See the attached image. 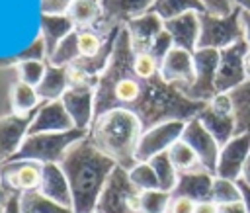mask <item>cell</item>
Segmentation results:
<instances>
[{
    "label": "cell",
    "instance_id": "4",
    "mask_svg": "<svg viewBox=\"0 0 250 213\" xmlns=\"http://www.w3.org/2000/svg\"><path fill=\"white\" fill-rule=\"evenodd\" d=\"M84 137H88V131H82L76 127L62 133L27 135L12 160H35L39 164H61L66 150Z\"/></svg>",
    "mask_w": 250,
    "mask_h": 213
},
{
    "label": "cell",
    "instance_id": "21",
    "mask_svg": "<svg viewBox=\"0 0 250 213\" xmlns=\"http://www.w3.org/2000/svg\"><path fill=\"white\" fill-rule=\"evenodd\" d=\"M39 192L45 197L72 209V192H70L68 180L61 168V164H43Z\"/></svg>",
    "mask_w": 250,
    "mask_h": 213
},
{
    "label": "cell",
    "instance_id": "12",
    "mask_svg": "<svg viewBox=\"0 0 250 213\" xmlns=\"http://www.w3.org/2000/svg\"><path fill=\"white\" fill-rule=\"evenodd\" d=\"M182 141H186L195 150L201 166L205 170H209L211 174H215L221 147L197 117L186 121V127H184V133H182Z\"/></svg>",
    "mask_w": 250,
    "mask_h": 213
},
{
    "label": "cell",
    "instance_id": "41",
    "mask_svg": "<svg viewBox=\"0 0 250 213\" xmlns=\"http://www.w3.org/2000/svg\"><path fill=\"white\" fill-rule=\"evenodd\" d=\"M195 201L184 195H172L170 205H168V213H193L195 211Z\"/></svg>",
    "mask_w": 250,
    "mask_h": 213
},
{
    "label": "cell",
    "instance_id": "52",
    "mask_svg": "<svg viewBox=\"0 0 250 213\" xmlns=\"http://www.w3.org/2000/svg\"><path fill=\"white\" fill-rule=\"evenodd\" d=\"M244 68H246V76H248V80H250V49H248L246 59H244Z\"/></svg>",
    "mask_w": 250,
    "mask_h": 213
},
{
    "label": "cell",
    "instance_id": "17",
    "mask_svg": "<svg viewBox=\"0 0 250 213\" xmlns=\"http://www.w3.org/2000/svg\"><path fill=\"white\" fill-rule=\"evenodd\" d=\"M74 129V123L70 115L66 113L64 106L61 100L57 102H43L29 125L27 135H37V133H62Z\"/></svg>",
    "mask_w": 250,
    "mask_h": 213
},
{
    "label": "cell",
    "instance_id": "29",
    "mask_svg": "<svg viewBox=\"0 0 250 213\" xmlns=\"http://www.w3.org/2000/svg\"><path fill=\"white\" fill-rule=\"evenodd\" d=\"M168 156H170L174 168L178 170V174H182V172H191V170H197V168H203L201 162H199V158H197V154H195V150H193L186 141H182V139L176 141V143L170 147Z\"/></svg>",
    "mask_w": 250,
    "mask_h": 213
},
{
    "label": "cell",
    "instance_id": "25",
    "mask_svg": "<svg viewBox=\"0 0 250 213\" xmlns=\"http://www.w3.org/2000/svg\"><path fill=\"white\" fill-rule=\"evenodd\" d=\"M104 14V0H74L66 12L76 29L96 27Z\"/></svg>",
    "mask_w": 250,
    "mask_h": 213
},
{
    "label": "cell",
    "instance_id": "39",
    "mask_svg": "<svg viewBox=\"0 0 250 213\" xmlns=\"http://www.w3.org/2000/svg\"><path fill=\"white\" fill-rule=\"evenodd\" d=\"M133 70L137 76L150 80L160 74V63L146 51V53H135L133 57Z\"/></svg>",
    "mask_w": 250,
    "mask_h": 213
},
{
    "label": "cell",
    "instance_id": "27",
    "mask_svg": "<svg viewBox=\"0 0 250 213\" xmlns=\"http://www.w3.org/2000/svg\"><path fill=\"white\" fill-rule=\"evenodd\" d=\"M148 12H154L164 21H168V20H174V18L188 14V12L203 14L207 10H205V4L201 0H154Z\"/></svg>",
    "mask_w": 250,
    "mask_h": 213
},
{
    "label": "cell",
    "instance_id": "33",
    "mask_svg": "<svg viewBox=\"0 0 250 213\" xmlns=\"http://www.w3.org/2000/svg\"><path fill=\"white\" fill-rule=\"evenodd\" d=\"M78 31V49H80V57H94L98 55L109 33H102L98 27H86V29H76Z\"/></svg>",
    "mask_w": 250,
    "mask_h": 213
},
{
    "label": "cell",
    "instance_id": "32",
    "mask_svg": "<svg viewBox=\"0 0 250 213\" xmlns=\"http://www.w3.org/2000/svg\"><path fill=\"white\" fill-rule=\"evenodd\" d=\"M80 59V49H78V31L74 29L68 37H64L59 47L53 51V55L47 59L49 64L55 66H70L74 61Z\"/></svg>",
    "mask_w": 250,
    "mask_h": 213
},
{
    "label": "cell",
    "instance_id": "45",
    "mask_svg": "<svg viewBox=\"0 0 250 213\" xmlns=\"http://www.w3.org/2000/svg\"><path fill=\"white\" fill-rule=\"evenodd\" d=\"M2 213H21L20 209V195H8L6 201H4V207H2Z\"/></svg>",
    "mask_w": 250,
    "mask_h": 213
},
{
    "label": "cell",
    "instance_id": "10",
    "mask_svg": "<svg viewBox=\"0 0 250 213\" xmlns=\"http://www.w3.org/2000/svg\"><path fill=\"white\" fill-rule=\"evenodd\" d=\"M186 121H164L143 131L137 147V162H148L152 156L168 152L170 147L182 139Z\"/></svg>",
    "mask_w": 250,
    "mask_h": 213
},
{
    "label": "cell",
    "instance_id": "28",
    "mask_svg": "<svg viewBox=\"0 0 250 213\" xmlns=\"http://www.w3.org/2000/svg\"><path fill=\"white\" fill-rule=\"evenodd\" d=\"M20 209H21V213H74L70 207H64V205L45 197L39 190L21 193Z\"/></svg>",
    "mask_w": 250,
    "mask_h": 213
},
{
    "label": "cell",
    "instance_id": "13",
    "mask_svg": "<svg viewBox=\"0 0 250 213\" xmlns=\"http://www.w3.org/2000/svg\"><path fill=\"white\" fill-rule=\"evenodd\" d=\"M37 109L27 115L10 113V115L0 117V164L12 160L16 156V152L20 150V147L23 145V141L27 137L29 125H31Z\"/></svg>",
    "mask_w": 250,
    "mask_h": 213
},
{
    "label": "cell",
    "instance_id": "9",
    "mask_svg": "<svg viewBox=\"0 0 250 213\" xmlns=\"http://www.w3.org/2000/svg\"><path fill=\"white\" fill-rule=\"evenodd\" d=\"M43 164L35 160H8L0 164V184L6 195H21L39 190Z\"/></svg>",
    "mask_w": 250,
    "mask_h": 213
},
{
    "label": "cell",
    "instance_id": "54",
    "mask_svg": "<svg viewBox=\"0 0 250 213\" xmlns=\"http://www.w3.org/2000/svg\"><path fill=\"white\" fill-rule=\"evenodd\" d=\"M2 207H4V203H0V213H2Z\"/></svg>",
    "mask_w": 250,
    "mask_h": 213
},
{
    "label": "cell",
    "instance_id": "23",
    "mask_svg": "<svg viewBox=\"0 0 250 213\" xmlns=\"http://www.w3.org/2000/svg\"><path fill=\"white\" fill-rule=\"evenodd\" d=\"M74 29H76V25L72 23V20L66 14H41V29H39V35L45 41L47 59L53 55V51L59 47V43L64 37H68Z\"/></svg>",
    "mask_w": 250,
    "mask_h": 213
},
{
    "label": "cell",
    "instance_id": "49",
    "mask_svg": "<svg viewBox=\"0 0 250 213\" xmlns=\"http://www.w3.org/2000/svg\"><path fill=\"white\" fill-rule=\"evenodd\" d=\"M238 186H240V193H242V203L246 207V213H250V186L244 184L242 180H238Z\"/></svg>",
    "mask_w": 250,
    "mask_h": 213
},
{
    "label": "cell",
    "instance_id": "50",
    "mask_svg": "<svg viewBox=\"0 0 250 213\" xmlns=\"http://www.w3.org/2000/svg\"><path fill=\"white\" fill-rule=\"evenodd\" d=\"M240 180H242L244 184L250 186V156H248V160H246V164H244V168H242V176H240Z\"/></svg>",
    "mask_w": 250,
    "mask_h": 213
},
{
    "label": "cell",
    "instance_id": "2",
    "mask_svg": "<svg viewBox=\"0 0 250 213\" xmlns=\"http://www.w3.org/2000/svg\"><path fill=\"white\" fill-rule=\"evenodd\" d=\"M115 166L109 156L96 149L90 137L80 139L66 150L61 168L72 192L74 213H94L100 193Z\"/></svg>",
    "mask_w": 250,
    "mask_h": 213
},
{
    "label": "cell",
    "instance_id": "43",
    "mask_svg": "<svg viewBox=\"0 0 250 213\" xmlns=\"http://www.w3.org/2000/svg\"><path fill=\"white\" fill-rule=\"evenodd\" d=\"M209 107H213V109L219 111V113H234L232 96H230V94H217V96L209 102Z\"/></svg>",
    "mask_w": 250,
    "mask_h": 213
},
{
    "label": "cell",
    "instance_id": "22",
    "mask_svg": "<svg viewBox=\"0 0 250 213\" xmlns=\"http://www.w3.org/2000/svg\"><path fill=\"white\" fill-rule=\"evenodd\" d=\"M197 119L203 123V127L215 137V141L219 143V147L227 145L236 133V115L234 113H219L213 107H209V104L201 109V113L197 115Z\"/></svg>",
    "mask_w": 250,
    "mask_h": 213
},
{
    "label": "cell",
    "instance_id": "18",
    "mask_svg": "<svg viewBox=\"0 0 250 213\" xmlns=\"http://www.w3.org/2000/svg\"><path fill=\"white\" fill-rule=\"evenodd\" d=\"M164 29L170 33L174 47L189 51V53L197 51L199 33H201V23H199L197 12H188V14L174 18V20L164 21Z\"/></svg>",
    "mask_w": 250,
    "mask_h": 213
},
{
    "label": "cell",
    "instance_id": "44",
    "mask_svg": "<svg viewBox=\"0 0 250 213\" xmlns=\"http://www.w3.org/2000/svg\"><path fill=\"white\" fill-rule=\"evenodd\" d=\"M74 0H41V14H66Z\"/></svg>",
    "mask_w": 250,
    "mask_h": 213
},
{
    "label": "cell",
    "instance_id": "35",
    "mask_svg": "<svg viewBox=\"0 0 250 213\" xmlns=\"http://www.w3.org/2000/svg\"><path fill=\"white\" fill-rule=\"evenodd\" d=\"M129 178L133 182V186L139 192H150V190H160L158 186V178L152 170V166L148 162H137L131 170H129Z\"/></svg>",
    "mask_w": 250,
    "mask_h": 213
},
{
    "label": "cell",
    "instance_id": "55",
    "mask_svg": "<svg viewBox=\"0 0 250 213\" xmlns=\"http://www.w3.org/2000/svg\"><path fill=\"white\" fill-rule=\"evenodd\" d=\"M166 213H168V211H166Z\"/></svg>",
    "mask_w": 250,
    "mask_h": 213
},
{
    "label": "cell",
    "instance_id": "46",
    "mask_svg": "<svg viewBox=\"0 0 250 213\" xmlns=\"http://www.w3.org/2000/svg\"><path fill=\"white\" fill-rule=\"evenodd\" d=\"M193 213H219V205L213 201V199H207V201H199L195 205V211Z\"/></svg>",
    "mask_w": 250,
    "mask_h": 213
},
{
    "label": "cell",
    "instance_id": "19",
    "mask_svg": "<svg viewBox=\"0 0 250 213\" xmlns=\"http://www.w3.org/2000/svg\"><path fill=\"white\" fill-rule=\"evenodd\" d=\"M125 29L129 31L131 37V47L135 53H146L152 45V41L158 37V33L164 31V20L154 14V12H146L135 20H131Z\"/></svg>",
    "mask_w": 250,
    "mask_h": 213
},
{
    "label": "cell",
    "instance_id": "30",
    "mask_svg": "<svg viewBox=\"0 0 250 213\" xmlns=\"http://www.w3.org/2000/svg\"><path fill=\"white\" fill-rule=\"evenodd\" d=\"M148 164L152 166V170H154V174H156V178H158L160 190L172 193L174 188H176V184H178V176H180V174H178V170L174 168V164H172L168 152H162V154L152 156V158L148 160Z\"/></svg>",
    "mask_w": 250,
    "mask_h": 213
},
{
    "label": "cell",
    "instance_id": "40",
    "mask_svg": "<svg viewBox=\"0 0 250 213\" xmlns=\"http://www.w3.org/2000/svg\"><path fill=\"white\" fill-rule=\"evenodd\" d=\"M172 49H174V41H172L170 33L164 29V31H162V33H158V37L152 41V45H150L148 53H150L158 63H162V59H164Z\"/></svg>",
    "mask_w": 250,
    "mask_h": 213
},
{
    "label": "cell",
    "instance_id": "37",
    "mask_svg": "<svg viewBox=\"0 0 250 213\" xmlns=\"http://www.w3.org/2000/svg\"><path fill=\"white\" fill-rule=\"evenodd\" d=\"M172 193L164 190L141 192V213H166Z\"/></svg>",
    "mask_w": 250,
    "mask_h": 213
},
{
    "label": "cell",
    "instance_id": "48",
    "mask_svg": "<svg viewBox=\"0 0 250 213\" xmlns=\"http://www.w3.org/2000/svg\"><path fill=\"white\" fill-rule=\"evenodd\" d=\"M219 213H246V207L242 201L227 203V205H219Z\"/></svg>",
    "mask_w": 250,
    "mask_h": 213
},
{
    "label": "cell",
    "instance_id": "26",
    "mask_svg": "<svg viewBox=\"0 0 250 213\" xmlns=\"http://www.w3.org/2000/svg\"><path fill=\"white\" fill-rule=\"evenodd\" d=\"M41 98L37 94V90L25 82H14L10 88V107L12 113L16 115H27L31 111H35L41 106Z\"/></svg>",
    "mask_w": 250,
    "mask_h": 213
},
{
    "label": "cell",
    "instance_id": "8",
    "mask_svg": "<svg viewBox=\"0 0 250 213\" xmlns=\"http://www.w3.org/2000/svg\"><path fill=\"white\" fill-rule=\"evenodd\" d=\"M246 41H238L223 51H219V70H217V94H230L238 86H242L248 76L244 68V59L248 53Z\"/></svg>",
    "mask_w": 250,
    "mask_h": 213
},
{
    "label": "cell",
    "instance_id": "51",
    "mask_svg": "<svg viewBox=\"0 0 250 213\" xmlns=\"http://www.w3.org/2000/svg\"><path fill=\"white\" fill-rule=\"evenodd\" d=\"M232 4L244 12H250V0H232Z\"/></svg>",
    "mask_w": 250,
    "mask_h": 213
},
{
    "label": "cell",
    "instance_id": "11",
    "mask_svg": "<svg viewBox=\"0 0 250 213\" xmlns=\"http://www.w3.org/2000/svg\"><path fill=\"white\" fill-rule=\"evenodd\" d=\"M248 156H250V133L240 131L227 145L221 147L215 176L225 178V180H234V182L240 180L242 168Z\"/></svg>",
    "mask_w": 250,
    "mask_h": 213
},
{
    "label": "cell",
    "instance_id": "5",
    "mask_svg": "<svg viewBox=\"0 0 250 213\" xmlns=\"http://www.w3.org/2000/svg\"><path fill=\"white\" fill-rule=\"evenodd\" d=\"M94 213H141V192L133 186L125 168H113L100 193Z\"/></svg>",
    "mask_w": 250,
    "mask_h": 213
},
{
    "label": "cell",
    "instance_id": "7",
    "mask_svg": "<svg viewBox=\"0 0 250 213\" xmlns=\"http://www.w3.org/2000/svg\"><path fill=\"white\" fill-rule=\"evenodd\" d=\"M195 76L191 86L182 90V94L193 102L209 104L217 96V70H219V51L215 49H197L193 53Z\"/></svg>",
    "mask_w": 250,
    "mask_h": 213
},
{
    "label": "cell",
    "instance_id": "24",
    "mask_svg": "<svg viewBox=\"0 0 250 213\" xmlns=\"http://www.w3.org/2000/svg\"><path fill=\"white\" fill-rule=\"evenodd\" d=\"M70 80H68V66H55L47 63L45 76L41 84L35 88L41 102H57L62 98V94L68 90Z\"/></svg>",
    "mask_w": 250,
    "mask_h": 213
},
{
    "label": "cell",
    "instance_id": "53",
    "mask_svg": "<svg viewBox=\"0 0 250 213\" xmlns=\"http://www.w3.org/2000/svg\"><path fill=\"white\" fill-rule=\"evenodd\" d=\"M6 197H8V195H6V192L2 190V184H0V203H4V201H6Z\"/></svg>",
    "mask_w": 250,
    "mask_h": 213
},
{
    "label": "cell",
    "instance_id": "31",
    "mask_svg": "<svg viewBox=\"0 0 250 213\" xmlns=\"http://www.w3.org/2000/svg\"><path fill=\"white\" fill-rule=\"evenodd\" d=\"M234 102V115H236V127L238 133L246 131L250 133V80H246L242 86L230 92Z\"/></svg>",
    "mask_w": 250,
    "mask_h": 213
},
{
    "label": "cell",
    "instance_id": "20",
    "mask_svg": "<svg viewBox=\"0 0 250 213\" xmlns=\"http://www.w3.org/2000/svg\"><path fill=\"white\" fill-rule=\"evenodd\" d=\"M213 180L215 174H211L205 168H197L191 172H182L178 176V184L172 192V195H184L193 199L195 203L211 199V190H213Z\"/></svg>",
    "mask_w": 250,
    "mask_h": 213
},
{
    "label": "cell",
    "instance_id": "36",
    "mask_svg": "<svg viewBox=\"0 0 250 213\" xmlns=\"http://www.w3.org/2000/svg\"><path fill=\"white\" fill-rule=\"evenodd\" d=\"M25 61H45L47 63V47H45V41L41 35H37V39L25 51H21L14 57H8V59H0V66H16Z\"/></svg>",
    "mask_w": 250,
    "mask_h": 213
},
{
    "label": "cell",
    "instance_id": "1",
    "mask_svg": "<svg viewBox=\"0 0 250 213\" xmlns=\"http://www.w3.org/2000/svg\"><path fill=\"white\" fill-rule=\"evenodd\" d=\"M135 51L125 25L119 29L113 53L94 88V119L111 109H127L139 117L143 129L164 121H189L207 104L186 98L176 86L154 76L145 80L133 70Z\"/></svg>",
    "mask_w": 250,
    "mask_h": 213
},
{
    "label": "cell",
    "instance_id": "42",
    "mask_svg": "<svg viewBox=\"0 0 250 213\" xmlns=\"http://www.w3.org/2000/svg\"><path fill=\"white\" fill-rule=\"evenodd\" d=\"M205 4V10L215 16H227L234 10L232 0H201Z\"/></svg>",
    "mask_w": 250,
    "mask_h": 213
},
{
    "label": "cell",
    "instance_id": "3",
    "mask_svg": "<svg viewBox=\"0 0 250 213\" xmlns=\"http://www.w3.org/2000/svg\"><path fill=\"white\" fill-rule=\"evenodd\" d=\"M143 131V123L135 113L127 109H111L92 121L88 137L98 150L129 172L137 164L135 154Z\"/></svg>",
    "mask_w": 250,
    "mask_h": 213
},
{
    "label": "cell",
    "instance_id": "14",
    "mask_svg": "<svg viewBox=\"0 0 250 213\" xmlns=\"http://www.w3.org/2000/svg\"><path fill=\"white\" fill-rule=\"evenodd\" d=\"M154 0H104V14L96 25L102 33H109L113 27L127 25L131 20L146 14Z\"/></svg>",
    "mask_w": 250,
    "mask_h": 213
},
{
    "label": "cell",
    "instance_id": "34",
    "mask_svg": "<svg viewBox=\"0 0 250 213\" xmlns=\"http://www.w3.org/2000/svg\"><path fill=\"white\" fill-rule=\"evenodd\" d=\"M211 199L217 205H227V203H236L242 201V193H240V186L238 180H225L215 176L213 180V190H211Z\"/></svg>",
    "mask_w": 250,
    "mask_h": 213
},
{
    "label": "cell",
    "instance_id": "6",
    "mask_svg": "<svg viewBox=\"0 0 250 213\" xmlns=\"http://www.w3.org/2000/svg\"><path fill=\"white\" fill-rule=\"evenodd\" d=\"M199 23H201V33H199L197 49L223 51V49L244 39L240 8H236V6L227 16H215V14L203 12V14H199Z\"/></svg>",
    "mask_w": 250,
    "mask_h": 213
},
{
    "label": "cell",
    "instance_id": "38",
    "mask_svg": "<svg viewBox=\"0 0 250 213\" xmlns=\"http://www.w3.org/2000/svg\"><path fill=\"white\" fill-rule=\"evenodd\" d=\"M16 72H18V80L20 82H25L33 88H37L45 76V70H47V63L45 61H25V63H20L14 66Z\"/></svg>",
    "mask_w": 250,
    "mask_h": 213
},
{
    "label": "cell",
    "instance_id": "16",
    "mask_svg": "<svg viewBox=\"0 0 250 213\" xmlns=\"http://www.w3.org/2000/svg\"><path fill=\"white\" fill-rule=\"evenodd\" d=\"M160 76L164 82L176 86L180 92L191 86L193 76H195L193 53L174 47L160 63Z\"/></svg>",
    "mask_w": 250,
    "mask_h": 213
},
{
    "label": "cell",
    "instance_id": "47",
    "mask_svg": "<svg viewBox=\"0 0 250 213\" xmlns=\"http://www.w3.org/2000/svg\"><path fill=\"white\" fill-rule=\"evenodd\" d=\"M240 21H242V33H244V41L250 47V12L240 10Z\"/></svg>",
    "mask_w": 250,
    "mask_h": 213
},
{
    "label": "cell",
    "instance_id": "15",
    "mask_svg": "<svg viewBox=\"0 0 250 213\" xmlns=\"http://www.w3.org/2000/svg\"><path fill=\"white\" fill-rule=\"evenodd\" d=\"M76 129L90 131L94 121V86H68L61 98Z\"/></svg>",
    "mask_w": 250,
    "mask_h": 213
}]
</instances>
